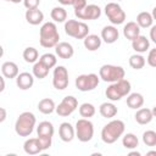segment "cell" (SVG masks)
Masks as SVG:
<instances>
[{"label":"cell","instance_id":"24","mask_svg":"<svg viewBox=\"0 0 156 156\" xmlns=\"http://www.w3.org/2000/svg\"><path fill=\"white\" fill-rule=\"evenodd\" d=\"M101 41H102V39L99 35H96V34H88L83 39L84 48L87 50H89V51H96L98 49H100Z\"/></svg>","mask_w":156,"mask_h":156},{"label":"cell","instance_id":"12","mask_svg":"<svg viewBox=\"0 0 156 156\" xmlns=\"http://www.w3.org/2000/svg\"><path fill=\"white\" fill-rule=\"evenodd\" d=\"M77 107H78V100L72 95H67L56 106V113L61 117H67L72 115L77 110Z\"/></svg>","mask_w":156,"mask_h":156},{"label":"cell","instance_id":"34","mask_svg":"<svg viewBox=\"0 0 156 156\" xmlns=\"http://www.w3.org/2000/svg\"><path fill=\"white\" fill-rule=\"evenodd\" d=\"M96 110H95V106L90 102H84L79 106V115L83 117V118H90L95 115Z\"/></svg>","mask_w":156,"mask_h":156},{"label":"cell","instance_id":"1","mask_svg":"<svg viewBox=\"0 0 156 156\" xmlns=\"http://www.w3.org/2000/svg\"><path fill=\"white\" fill-rule=\"evenodd\" d=\"M60 33L54 22H45L39 29V43L43 48H55L60 41Z\"/></svg>","mask_w":156,"mask_h":156},{"label":"cell","instance_id":"46","mask_svg":"<svg viewBox=\"0 0 156 156\" xmlns=\"http://www.w3.org/2000/svg\"><path fill=\"white\" fill-rule=\"evenodd\" d=\"M6 1L12 2V4H20V2H21V1H23V0H6Z\"/></svg>","mask_w":156,"mask_h":156},{"label":"cell","instance_id":"10","mask_svg":"<svg viewBox=\"0 0 156 156\" xmlns=\"http://www.w3.org/2000/svg\"><path fill=\"white\" fill-rule=\"evenodd\" d=\"M104 10H105V15L108 18V21L111 22V24L118 26L126 21V12L123 11V9L121 7L119 4L108 2V4H106Z\"/></svg>","mask_w":156,"mask_h":156},{"label":"cell","instance_id":"45","mask_svg":"<svg viewBox=\"0 0 156 156\" xmlns=\"http://www.w3.org/2000/svg\"><path fill=\"white\" fill-rule=\"evenodd\" d=\"M133 155H135V156H140V152H139V151H130V152H129V156H133Z\"/></svg>","mask_w":156,"mask_h":156},{"label":"cell","instance_id":"18","mask_svg":"<svg viewBox=\"0 0 156 156\" xmlns=\"http://www.w3.org/2000/svg\"><path fill=\"white\" fill-rule=\"evenodd\" d=\"M55 52L60 58L67 60V58H71L74 55V49H73L72 44H69L67 41H60L55 46Z\"/></svg>","mask_w":156,"mask_h":156},{"label":"cell","instance_id":"32","mask_svg":"<svg viewBox=\"0 0 156 156\" xmlns=\"http://www.w3.org/2000/svg\"><path fill=\"white\" fill-rule=\"evenodd\" d=\"M23 60L27 62V63H35L38 60H39V52L33 46H28L23 50Z\"/></svg>","mask_w":156,"mask_h":156},{"label":"cell","instance_id":"11","mask_svg":"<svg viewBox=\"0 0 156 156\" xmlns=\"http://www.w3.org/2000/svg\"><path fill=\"white\" fill-rule=\"evenodd\" d=\"M68 71L65 66H56L52 72V85L57 90H65L68 87Z\"/></svg>","mask_w":156,"mask_h":156},{"label":"cell","instance_id":"7","mask_svg":"<svg viewBox=\"0 0 156 156\" xmlns=\"http://www.w3.org/2000/svg\"><path fill=\"white\" fill-rule=\"evenodd\" d=\"M76 136L82 143H88L94 136V124L89 118H80L76 123Z\"/></svg>","mask_w":156,"mask_h":156},{"label":"cell","instance_id":"8","mask_svg":"<svg viewBox=\"0 0 156 156\" xmlns=\"http://www.w3.org/2000/svg\"><path fill=\"white\" fill-rule=\"evenodd\" d=\"M54 132H55L54 126L49 121H43V122H40L38 124V127H37V134H38V139L41 143L43 150H48L51 146Z\"/></svg>","mask_w":156,"mask_h":156},{"label":"cell","instance_id":"29","mask_svg":"<svg viewBox=\"0 0 156 156\" xmlns=\"http://www.w3.org/2000/svg\"><path fill=\"white\" fill-rule=\"evenodd\" d=\"M140 28H151L152 23H154V18L152 15L147 11H143L140 13H138L136 16V21H135Z\"/></svg>","mask_w":156,"mask_h":156},{"label":"cell","instance_id":"31","mask_svg":"<svg viewBox=\"0 0 156 156\" xmlns=\"http://www.w3.org/2000/svg\"><path fill=\"white\" fill-rule=\"evenodd\" d=\"M50 16H51V18H52L54 22L63 23V22H66V20H67V11H66L62 6H55V7L51 10Z\"/></svg>","mask_w":156,"mask_h":156},{"label":"cell","instance_id":"13","mask_svg":"<svg viewBox=\"0 0 156 156\" xmlns=\"http://www.w3.org/2000/svg\"><path fill=\"white\" fill-rule=\"evenodd\" d=\"M74 15L78 20H82V21H87V20L88 21H94V20H98L101 16V9L95 4H89L83 10L74 11Z\"/></svg>","mask_w":156,"mask_h":156},{"label":"cell","instance_id":"25","mask_svg":"<svg viewBox=\"0 0 156 156\" xmlns=\"http://www.w3.org/2000/svg\"><path fill=\"white\" fill-rule=\"evenodd\" d=\"M144 105V96L140 93H130L127 96V106L132 110H138Z\"/></svg>","mask_w":156,"mask_h":156},{"label":"cell","instance_id":"19","mask_svg":"<svg viewBox=\"0 0 156 156\" xmlns=\"http://www.w3.org/2000/svg\"><path fill=\"white\" fill-rule=\"evenodd\" d=\"M123 35L126 39L133 41L136 37L140 35V27L136 22L134 21H130V22H127V24H124L123 27Z\"/></svg>","mask_w":156,"mask_h":156},{"label":"cell","instance_id":"35","mask_svg":"<svg viewBox=\"0 0 156 156\" xmlns=\"http://www.w3.org/2000/svg\"><path fill=\"white\" fill-rule=\"evenodd\" d=\"M39 60H40L44 65H46L50 69L54 68V67L56 66V63H57L56 56H55L54 54H51V52H45V54H43V55L39 57Z\"/></svg>","mask_w":156,"mask_h":156},{"label":"cell","instance_id":"6","mask_svg":"<svg viewBox=\"0 0 156 156\" xmlns=\"http://www.w3.org/2000/svg\"><path fill=\"white\" fill-rule=\"evenodd\" d=\"M65 33L74 39H84L89 34V27L83 21L67 20L65 22Z\"/></svg>","mask_w":156,"mask_h":156},{"label":"cell","instance_id":"41","mask_svg":"<svg viewBox=\"0 0 156 156\" xmlns=\"http://www.w3.org/2000/svg\"><path fill=\"white\" fill-rule=\"evenodd\" d=\"M56 1H58L63 6H68V5H73V1L74 0H56Z\"/></svg>","mask_w":156,"mask_h":156},{"label":"cell","instance_id":"9","mask_svg":"<svg viewBox=\"0 0 156 156\" xmlns=\"http://www.w3.org/2000/svg\"><path fill=\"white\" fill-rule=\"evenodd\" d=\"M100 83V77L95 73H88V74H80L76 78V88L80 91H91L95 88H98Z\"/></svg>","mask_w":156,"mask_h":156},{"label":"cell","instance_id":"47","mask_svg":"<svg viewBox=\"0 0 156 156\" xmlns=\"http://www.w3.org/2000/svg\"><path fill=\"white\" fill-rule=\"evenodd\" d=\"M146 155H147V156H150V155H155V156H156V151H147Z\"/></svg>","mask_w":156,"mask_h":156},{"label":"cell","instance_id":"42","mask_svg":"<svg viewBox=\"0 0 156 156\" xmlns=\"http://www.w3.org/2000/svg\"><path fill=\"white\" fill-rule=\"evenodd\" d=\"M0 111H1V118H0V122L2 123V122L5 121V118H6V110H5L4 107H1Z\"/></svg>","mask_w":156,"mask_h":156},{"label":"cell","instance_id":"30","mask_svg":"<svg viewBox=\"0 0 156 156\" xmlns=\"http://www.w3.org/2000/svg\"><path fill=\"white\" fill-rule=\"evenodd\" d=\"M122 144L126 149L128 150H133V149H136L139 146V139L135 134L133 133H127L123 135L122 138Z\"/></svg>","mask_w":156,"mask_h":156},{"label":"cell","instance_id":"26","mask_svg":"<svg viewBox=\"0 0 156 156\" xmlns=\"http://www.w3.org/2000/svg\"><path fill=\"white\" fill-rule=\"evenodd\" d=\"M99 112L104 118H113L117 115L118 110L112 102H102L99 107Z\"/></svg>","mask_w":156,"mask_h":156},{"label":"cell","instance_id":"14","mask_svg":"<svg viewBox=\"0 0 156 156\" xmlns=\"http://www.w3.org/2000/svg\"><path fill=\"white\" fill-rule=\"evenodd\" d=\"M60 139L65 143H71L76 136V128L69 122H62L58 127Z\"/></svg>","mask_w":156,"mask_h":156},{"label":"cell","instance_id":"20","mask_svg":"<svg viewBox=\"0 0 156 156\" xmlns=\"http://www.w3.org/2000/svg\"><path fill=\"white\" fill-rule=\"evenodd\" d=\"M134 118H135V122L144 126V124H147L152 121L154 118V115H152V111L150 108H146V107H140L136 110L135 115H134Z\"/></svg>","mask_w":156,"mask_h":156},{"label":"cell","instance_id":"28","mask_svg":"<svg viewBox=\"0 0 156 156\" xmlns=\"http://www.w3.org/2000/svg\"><path fill=\"white\" fill-rule=\"evenodd\" d=\"M49 71H50V68H49L46 65H44L40 60H38V61L33 65V68H32L33 76H34L35 78H38V79H44V78L49 74Z\"/></svg>","mask_w":156,"mask_h":156},{"label":"cell","instance_id":"37","mask_svg":"<svg viewBox=\"0 0 156 156\" xmlns=\"http://www.w3.org/2000/svg\"><path fill=\"white\" fill-rule=\"evenodd\" d=\"M146 61H147V65H149V66L156 68V48H155V49H151V50L149 51Z\"/></svg>","mask_w":156,"mask_h":156},{"label":"cell","instance_id":"43","mask_svg":"<svg viewBox=\"0 0 156 156\" xmlns=\"http://www.w3.org/2000/svg\"><path fill=\"white\" fill-rule=\"evenodd\" d=\"M0 80H1V88H0V91H4V89H5V77L2 76V77L0 78Z\"/></svg>","mask_w":156,"mask_h":156},{"label":"cell","instance_id":"22","mask_svg":"<svg viewBox=\"0 0 156 156\" xmlns=\"http://www.w3.org/2000/svg\"><path fill=\"white\" fill-rule=\"evenodd\" d=\"M1 73H2V76L5 78L13 79L20 74L18 66L12 61H6V62H4L1 65Z\"/></svg>","mask_w":156,"mask_h":156},{"label":"cell","instance_id":"49","mask_svg":"<svg viewBox=\"0 0 156 156\" xmlns=\"http://www.w3.org/2000/svg\"><path fill=\"white\" fill-rule=\"evenodd\" d=\"M116 1H122V0H116Z\"/></svg>","mask_w":156,"mask_h":156},{"label":"cell","instance_id":"2","mask_svg":"<svg viewBox=\"0 0 156 156\" xmlns=\"http://www.w3.org/2000/svg\"><path fill=\"white\" fill-rule=\"evenodd\" d=\"M126 130V124L121 119H112L101 129V140L105 144L116 143Z\"/></svg>","mask_w":156,"mask_h":156},{"label":"cell","instance_id":"40","mask_svg":"<svg viewBox=\"0 0 156 156\" xmlns=\"http://www.w3.org/2000/svg\"><path fill=\"white\" fill-rule=\"evenodd\" d=\"M150 39L156 44V24L155 26H151V29H150Z\"/></svg>","mask_w":156,"mask_h":156},{"label":"cell","instance_id":"36","mask_svg":"<svg viewBox=\"0 0 156 156\" xmlns=\"http://www.w3.org/2000/svg\"><path fill=\"white\" fill-rule=\"evenodd\" d=\"M143 143L146 146H156V132L146 130L143 133Z\"/></svg>","mask_w":156,"mask_h":156},{"label":"cell","instance_id":"27","mask_svg":"<svg viewBox=\"0 0 156 156\" xmlns=\"http://www.w3.org/2000/svg\"><path fill=\"white\" fill-rule=\"evenodd\" d=\"M38 110L44 113V115H50L54 111H56V105H55V101L50 98H45V99H41L39 102H38Z\"/></svg>","mask_w":156,"mask_h":156},{"label":"cell","instance_id":"16","mask_svg":"<svg viewBox=\"0 0 156 156\" xmlns=\"http://www.w3.org/2000/svg\"><path fill=\"white\" fill-rule=\"evenodd\" d=\"M34 84V76L29 72H22L16 77V85L21 90H28Z\"/></svg>","mask_w":156,"mask_h":156},{"label":"cell","instance_id":"5","mask_svg":"<svg viewBox=\"0 0 156 156\" xmlns=\"http://www.w3.org/2000/svg\"><path fill=\"white\" fill-rule=\"evenodd\" d=\"M126 76V71L121 66L116 65H102L99 69V77L101 80L107 83H115L123 79Z\"/></svg>","mask_w":156,"mask_h":156},{"label":"cell","instance_id":"21","mask_svg":"<svg viewBox=\"0 0 156 156\" xmlns=\"http://www.w3.org/2000/svg\"><path fill=\"white\" fill-rule=\"evenodd\" d=\"M24 17H26V21L32 24V26H38L43 22L44 20V13L41 10L39 9H32V10H27L26 13H24Z\"/></svg>","mask_w":156,"mask_h":156},{"label":"cell","instance_id":"38","mask_svg":"<svg viewBox=\"0 0 156 156\" xmlns=\"http://www.w3.org/2000/svg\"><path fill=\"white\" fill-rule=\"evenodd\" d=\"M23 5L27 10L38 9L40 5V0H23Z\"/></svg>","mask_w":156,"mask_h":156},{"label":"cell","instance_id":"4","mask_svg":"<svg viewBox=\"0 0 156 156\" xmlns=\"http://www.w3.org/2000/svg\"><path fill=\"white\" fill-rule=\"evenodd\" d=\"M130 89H132L130 82L127 80L126 78H123V79H121L118 82L111 83L106 88L105 95L111 101H119L122 98L128 96L130 94Z\"/></svg>","mask_w":156,"mask_h":156},{"label":"cell","instance_id":"17","mask_svg":"<svg viewBox=\"0 0 156 156\" xmlns=\"http://www.w3.org/2000/svg\"><path fill=\"white\" fill-rule=\"evenodd\" d=\"M23 150L27 155H38L40 154L43 150V146H41V143L38 138H29L24 141L23 144Z\"/></svg>","mask_w":156,"mask_h":156},{"label":"cell","instance_id":"44","mask_svg":"<svg viewBox=\"0 0 156 156\" xmlns=\"http://www.w3.org/2000/svg\"><path fill=\"white\" fill-rule=\"evenodd\" d=\"M151 15H152V18H154V21H156V6L152 9V12H151Z\"/></svg>","mask_w":156,"mask_h":156},{"label":"cell","instance_id":"33","mask_svg":"<svg viewBox=\"0 0 156 156\" xmlns=\"http://www.w3.org/2000/svg\"><path fill=\"white\" fill-rule=\"evenodd\" d=\"M146 61H145V57L141 56L140 54H134L129 57V66L133 68V69H141L144 68Z\"/></svg>","mask_w":156,"mask_h":156},{"label":"cell","instance_id":"15","mask_svg":"<svg viewBox=\"0 0 156 156\" xmlns=\"http://www.w3.org/2000/svg\"><path fill=\"white\" fill-rule=\"evenodd\" d=\"M118 38H119V32L113 24L105 26L101 29V39L106 44H113V43H116L118 40Z\"/></svg>","mask_w":156,"mask_h":156},{"label":"cell","instance_id":"23","mask_svg":"<svg viewBox=\"0 0 156 156\" xmlns=\"http://www.w3.org/2000/svg\"><path fill=\"white\" fill-rule=\"evenodd\" d=\"M132 48L135 52L138 54H143V52H146L150 48V41L149 39L145 37V35H139L136 37L133 41H132Z\"/></svg>","mask_w":156,"mask_h":156},{"label":"cell","instance_id":"39","mask_svg":"<svg viewBox=\"0 0 156 156\" xmlns=\"http://www.w3.org/2000/svg\"><path fill=\"white\" fill-rule=\"evenodd\" d=\"M87 5H88V4H87V0H74L72 6H73L74 11H80V10H83Z\"/></svg>","mask_w":156,"mask_h":156},{"label":"cell","instance_id":"48","mask_svg":"<svg viewBox=\"0 0 156 156\" xmlns=\"http://www.w3.org/2000/svg\"><path fill=\"white\" fill-rule=\"evenodd\" d=\"M151 111H152V115H154V117H156V106H154Z\"/></svg>","mask_w":156,"mask_h":156},{"label":"cell","instance_id":"3","mask_svg":"<svg viewBox=\"0 0 156 156\" xmlns=\"http://www.w3.org/2000/svg\"><path fill=\"white\" fill-rule=\"evenodd\" d=\"M35 123H37V118L34 113L29 111H24L16 119L15 132L20 136H29L34 130Z\"/></svg>","mask_w":156,"mask_h":156}]
</instances>
